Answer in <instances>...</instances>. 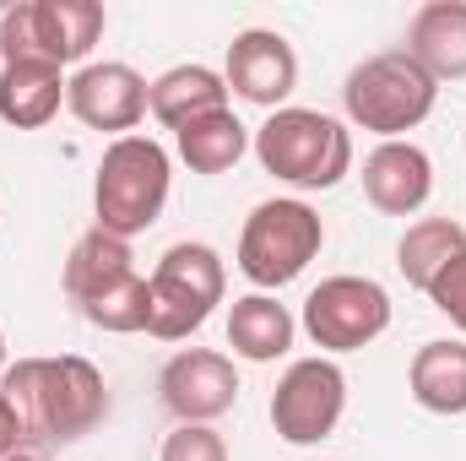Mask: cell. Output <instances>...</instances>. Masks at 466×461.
<instances>
[{
    "label": "cell",
    "instance_id": "1",
    "mask_svg": "<svg viewBox=\"0 0 466 461\" xmlns=\"http://www.w3.org/2000/svg\"><path fill=\"white\" fill-rule=\"evenodd\" d=\"M0 391L11 396L27 446H76L109 418V385L104 369L82 353L60 358H16L0 374Z\"/></svg>",
    "mask_w": 466,
    "mask_h": 461
},
{
    "label": "cell",
    "instance_id": "2",
    "mask_svg": "<svg viewBox=\"0 0 466 461\" xmlns=\"http://www.w3.org/2000/svg\"><path fill=\"white\" fill-rule=\"evenodd\" d=\"M255 158L271 179L293 190H331L352 174V136L320 109H277L255 130Z\"/></svg>",
    "mask_w": 466,
    "mask_h": 461
},
{
    "label": "cell",
    "instance_id": "3",
    "mask_svg": "<svg viewBox=\"0 0 466 461\" xmlns=\"http://www.w3.org/2000/svg\"><path fill=\"white\" fill-rule=\"evenodd\" d=\"M440 104V82L407 55V49H380L358 60L342 82V109L358 130H374L380 141H401L418 130Z\"/></svg>",
    "mask_w": 466,
    "mask_h": 461
},
{
    "label": "cell",
    "instance_id": "4",
    "mask_svg": "<svg viewBox=\"0 0 466 461\" xmlns=\"http://www.w3.org/2000/svg\"><path fill=\"white\" fill-rule=\"evenodd\" d=\"M228 293V266L212 244H168L147 277V337L185 343L212 321Z\"/></svg>",
    "mask_w": 466,
    "mask_h": 461
},
{
    "label": "cell",
    "instance_id": "5",
    "mask_svg": "<svg viewBox=\"0 0 466 461\" xmlns=\"http://www.w3.org/2000/svg\"><path fill=\"white\" fill-rule=\"evenodd\" d=\"M168 152L152 141V136H119L104 147V163H98V179H93V212H98V229L115 233V239H136L147 233L163 207H168Z\"/></svg>",
    "mask_w": 466,
    "mask_h": 461
},
{
    "label": "cell",
    "instance_id": "6",
    "mask_svg": "<svg viewBox=\"0 0 466 461\" xmlns=\"http://www.w3.org/2000/svg\"><path fill=\"white\" fill-rule=\"evenodd\" d=\"M109 16L98 0H16L0 16V60H33V66H87L93 44L104 38Z\"/></svg>",
    "mask_w": 466,
    "mask_h": 461
},
{
    "label": "cell",
    "instance_id": "7",
    "mask_svg": "<svg viewBox=\"0 0 466 461\" xmlns=\"http://www.w3.org/2000/svg\"><path fill=\"white\" fill-rule=\"evenodd\" d=\"M326 244V223L309 201L299 196H277V201H260L244 233H238V271L266 293V288H288L293 277H304V266L320 255Z\"/></svg>",
    "mask_w": 466,
    "mask_h": 461
},
{
    "label": "cell",
    "instance_id": "8",
    "mask_svg": "<svg viewBox=\"0 0 466 461\" xmlns=\"http://www.w3.org/2000/svg\"><path fill=\"white\" fill-rule=\"evenodd\" d=\"M348 413V374L337 358L315 353V358H293L288 374L271 391V429L288 446H320L337 435Z\"/></svg>",
    "mask_w": 466,
    "mask_h": 461
},
{
    "label": "cell",
    "instance_id": "9",
    "mask_svg": "<svg viewBox=\"0 0 466 461\" xmlns=\"http://www.w3.org/2000/svg\"><path fill=\"white\" fill-rule=\"evenodd\" d=\"M304 337L320 347L326 358L331 353H358L374 337L390 332V293L374 282V277H326L309 299H304V315H299Z\"/></svg>",
    "mask_w": 466,
    "mask_h": 461
},
{
    "label": "cell",
    "instance_id": "10",
    "mask_svg": "<svg viewBox=\"0 0 466 461\" xmlns=\"http://www.w3.org/2000/svg\"><path fill=\"white\" fill-rule=\"evenodd\" d=\"M157 396L179 424H218L238 402V369L218 347H185L163 364Z\"/></svg>",
    "mask_w": 466,
    "mask_h": 461
},
{
    "label": "cell",
    "instance_id": "11",
    "mask_svg": "<svg viewBox=\"0 0 466 461\" xmlns=\"http://www.w3.org/2000/svg\"><path fill=\"white\" fill-rule=\"evenodd\" d=\"M66 109L87 130H109L115 141L136 136V125L147 119V77L125 60H87L66 82Z\"/></svg>",
    "mask_w": 466,
    "mask_h": 461
},
{
    "label": "cell",
    "instance_id": "12",
    "mask_svg": "<svg viewBox=\"0 0 466 461\" xmlns=\"http://www.w3.org/2000/svg\"><path fill=\"white\" fill-rule=\"evenodd\" d=\"M223 82L255 109H288V93L299 87V55L277 27H244L233 33L228 60H223Z\"/></svg>",
    "mask_w": 466,
    "mask_h": 461
},
{
    "label": "cell",
    "instance_id": "13",
    "mask_svg": "<svg viewBox=\"0 0 466 461\" xmlns=\"http://www.w3.org/2000/svg\"><path fill=\"white\" fill-rule=\"evenodd\" d=\"M363 196L385 218H412L434 196V158L418 141H380L363 158Z\"/></svg>",
    "mask_w": 466,
    "mask_h": 461
},
{
    "label": "cell",
    "instance_id": "14",
    "mask_svg": "<svg viewBox=\"0 0 466 461\" xmlns=\"http://www.w3.org/2000/svg\"><path fill=\"white\" fill-rule=\"evenodd\" d=\"M434 82H466V0H429L407 22L401 44Z\"/></svg>",
    "mask_w": 466,
    "mask_h": 461
},
{
    "label": "cell",
    "instance_id": "15",
    "mask_svg": "<svg viewBox=\"0 0 466 461\" xmlns=\"http://www.w3.org/2000/svg\"><path fill=\"white\" fill-rule=\"evenodd\" d=\"M293 337H299V321H293V310L277 304L271 293H244V299H233V310H228L233 358H244V364H277V358H288Z\"/></svg>",
    "mask_w": 466,
    "mask_h": 461
},
{
    "label": "cell",
    "instance_id": "16",
    "mask_svg": "<svg viewBox=\"0 0 466 461\" xmlns=\"http://www.w3.org/2000/svg\"><path fill=\"white\" fill-rule=\"evenodd\" d=\"M212 109H228V82L212 66H174L157 82H147V115L168 130L212 115Z\"/></svg>",
    "mask_w": 466,
    "mask_h": 461
},
{
    "label": "cell",
    "instance_id": "17",
    "mask_svg": "<svg viewBox=\"0 0 466 461\" xmlns=\"http://www.w3.org/2000/svg\"><path fill=\"white\" fill-rule=\"evenodd\" d=\"M136 271V255H130V239H115V233H104L98 223L82 233L76 244H71V255H66V299L82 310L87 299H98L104 288H115Z\"/></svg>",
    "mask_w": 466,
    "mask_h": 461
},
{
    "label": "cell",
    "instance_id": "18",
    "mask_svg": "<svg viewBox=\"0 0 466 461\" xmlns=\"http://www.w3.org/2000/svg\"><path fill=\"white\" fill-rule=\"evenodd\" d=\"M407 385H412V402L423 413H440V418H461L466 413V343H423L412 353V369H407Z\"/></svg>",
    "mask_w": 466,
    "mask_h": 461
},
{
    "label": "cell",
    "instance_id": "19",
    "mask_svg": "<svg viewBox=\"0 0 466 461\" xmlns=\"http://www.w3.org/2000/svg\"><path fill=\"white\" fill-rule=\"evenodd\" d=\"M60 104H66V77L55 66H33V60L0 66V119L11 130H44L60 115Z\"/></svg>",
    "mask_w": 466,
    "mask_h": 461
},
{
    "label": "cell",
    "instance_id": "20",
    "mask_svg": "<svg viewBox=\"0 0 466 461\" xmlns=\"http://www.w3.org/2000/svg\"><path fill=\"white\" fill-rule=\"evenodd\" d=\"M174 141H179V158L190 163V174H228L233 163L249 152V130L238 125L233 109H212V115L179 125Z\"/></svg>",
    "mask_w": 466,
    "mask_h": 461
},
{
    "label": "cell",
    "instance_id": "21",
    "mask_svg": "<svg viewBox=\"0 0 466 461\" xmlns=\"http://www.w3.org/2000/svg\"><path fill=\"white\" fill-rule=\"evenodd\" d=\"M461 250H466V229L456 218H418L412 229L401 233V244H396V266H401V277H407L412 288L429 293V282H434Z\"/></svg>",
    "mask_w": 466,
    "mask_h": 461
},
{
    "label": "cell",
    "instance_id": "22",
    "mask_svg": "<svg viewBox=\"0 0 466 461\" xmlns=\"http://www.w3.org/2000/svg\"><path fill=\"white\" fill-rule=\"evenodd\" d=\"M82 321L98 326V332H115V337H136V332H147V277L130 271L125 282L104 288L98 299H87V304H82Z\"/></svg>",
    "mask_w": 466,
    "mask_h": 461
},
{
    "label": "cell",
    "instance_id": "23",
    "mask_svg": "<svg viewBox=\"0 0 466 461\" xmlns=\"http://www.w3.org/2000/svg\"><path fill=\"white\" fill-rule=\"evenodd\" d=\"M157 461H228V446L212 424H179L168 440H163V456Z\"/></svg>",
    "mask_w": 466,
    "mask_h": 461
},
{
    "label": "cell",
    "instance_id": "24",
    "mask_svg": "<svg viewBox=\"0 0 466 461\" xmlns=\"http://www.w3.org/2000/svg\"><path fill=\"white\" fill-rule=\"evenodd\" d=\"M429 299H434V310H440L456 332H466V250L429 282Z\"/></svg>",
    "mask_w": 466,
    "mask_h": 461
},
{
    "label": "cell",
    "instance_id": "25",
    "mask_svg": "<svg viewBox=\"0 0 466 461\" xmlns=\"http://www.w3.org/2000/svg\"><path fill=\"white\" fill-rule=\"evenodd\" d=\"M16 451H27V429H22V418H16L11 396L0 391V461L16 456Z\"/></svg>",
    "mask_w": 466,
    "mask_h": 461
},
{
    "label": "cell",
    "instance_id": "26",
    "mask_svg": "<svg viewBox=\"0 0 466 461\" xmlns=\"http://www.w3.org/2000/svg\"><path fill=\"white\" fill-rule=\"evenodd\" d=\"M11 369V353H5V332H0V374Z\"/></svg>",
    "mask_w": 466,
    "mask_h": 461
},
{
    "label": "cell",
    "instance_id": "27",
    "mask_svg": "<svg viewBox=\"0 0 466 461\" xmlns=\"http://www.w3.org/2000/svg\"><path fill=\"white\" fill-rule=\"evenodd\" d=\"M5 461H44L38 451H16V456H5Z\"/></svg>",
    "mask_w": 466,
    "mask_h": 461
}]
</instances>
